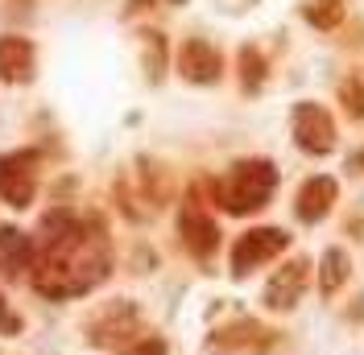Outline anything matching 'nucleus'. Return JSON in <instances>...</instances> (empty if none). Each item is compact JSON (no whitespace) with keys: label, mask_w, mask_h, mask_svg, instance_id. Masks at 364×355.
<instances>
[{"label":"nucleus","mask_w":364,"mask_h":355,"mask_svg":"<svg viewBox=\"0 0 364 355\" xmlns=\"http://www.w3.org/2000/svg\"><path fill=\"white\" fill-rule=\"evenodd\" d=\"M112 252L100 231V223L75 215H50L42 240L33 244L29 277L46 297H79L108 277Z\"/></svg>","instance_id":"1"},{"label":"nucleus","mask_w":364,"mask_h":355,"mask_svg":"<svg viewBox=\"0 0 364 355\" xmlns=\"http://www.w3.org/2000/svg\"><path fill=\"white\" fill-rule=\"evenodd\" d=\"M273 190H277V170H273V161L249 157V161H236V165L220 178L215 199H220V207H224L228 215H252V211H261V207L273 199Z\"/></svg>","instance_id":"2"},{"label":"nucleus","mask_w":364,"mask_h":355,"mask_svg":"<svg viewBox=\"0 0 364 355\" xmlns=\"http://www.w3.org/2000/svg\"><path fill=\"white\" fill-rule=\"evenodd\" d=\"M286 248H290V236H286L282 227H252V231H245V236L232 244V273H236V277H249L257 265L282 256Z\"/></svg>","instance_id":"3"},{"label":"nucleus","mask_w":364,"mask_h":355,"mask_svg":"<svg viewBox=\"0 0 364 355\" xmlns=\"http://www.w3.org/2000/svg\"><path fill=\"white\" fill-rule=\"evenodd\" d=\"M38 195V153H4L0 157V199L9 207H29Z\"/></svg>","instance_id":"4"},{"label":"nucleus","mask_w":364,"mask_h":355,"mask_svg":"<svg viewBox=\"0 0 364 355\" xmlns=\"http://www.w3.org/2000/svg\"><path fill=\"white\" fill-rule=\"evenodd\" d=\"M294 141L306 153H331L336 149V120L323 104H298L294 108Z\"/></svg>","instance_id":"5"},{"label":"nucleus","mask_w":364,"mask_h":355,"mask_svg":"<svg viewBox=\"0 0 364 355\" xmlns=\"http://www.w3.org/2000/svg\"><path fill=\"white\" fill-rule=\"evenodd\" d=\"M178 70H182V79H191V83H215L220 70H224V58H220V50L211 42L191 38L178 50Z\"/></svg>","instance_id":"6"},{"label":"nucleus","mask_w":364,"mask_h":355,"mask_svg":"<svg viewBox=\"0 0 364 355\" xmlns=\"http://www.w3.org/2000/svg\"><path fill=\"white\" fill-rule=\"evenodd\" d=\"M306 268H311L306 261H290V265H282L273 273L269 285H265V306L269 310H294V302L306 289Z\"/></svg>","instance_id":"7"},{"label":"nucleus","mask_w":364,"mask_h":355,"mask_svg":"<svg viewBox=\"0 0 364 355\" xmlns=\"http://www.w3.org/2000/svg\"><path fill=\"white\" fill-rule=\"evenodd\" d=\"M336 195H340L336 178H306V182H302V190H298V202H294L298 219H302V223H318L327 211H331Z\"/></svg>","instance_id":"8"},{"label":"nucleus","mask_w":364,"mask_h":355,"mask_svg":"<svg viewBox=\"0 0 364 355\" xmlns=\"http://www.w3.org/2000/svg\"><path fill=\"white\" fill-rule=\"evenodd\" d=\"M29 265H33V240L17 227H0V277L17 281Z\"/></svg>","instance_id":"9"},{"label":"nucleus","mask_w":364,"mask_h":355,"mask_svg":"<svg viewBox=\"0 0 364 355\" xmlns=\"http://www.w3.org/2000/svg\"><path fill=\"white\" fill-rule=\"evenodd\" d=\"M182 240H186V248L195 252V256H211L215 248H220V227H215V219L211 215H203L195 202L182 211Z\"/></svg>","instance_id":"10"},{"label":"nucleus","mask_w":364,"mask_h":355,"mask_svg":"<svg viewBox=\"0 0 364 355\" xmlns=\"http://www.w3.org/2000/svg\"><path fill=\"white\" fill-rule=\"evenodd\" d=\"M29 75H33V45L17 33L0 38V79L4 83H25Z\"/></svg>","instance_id":"11"},{"label":"nucleus","mask_w":364,"mask_h":355,"mask_svg":"<svg viewBox=\"0 0 364 355\" xmlns=\"http://www.w3.org/2000/svg\"><path fill=\"white\" fill-rule=\"evenodd\" d=\"M136 331V314L129 306H112L108 314H100L95 322H91V343L95 347H108V343H120V339H129Z\"/></svg>","instance_id":"12"},{"label":"nucleus","mask_w":364,"mask_h":355,"mask_svg":"<svg viewBox=\"0 0 364 355\" xmlns=\"http://www.w3.org/2000/svg\"><path fill=\"white\" fill-rule=\"evenodd\" d=\"M343 281H348V252H343V248H327V252H323V281H318V285L331 297Z\"/></svg>","instance_id":"13"},{"label":"nucleus","mask_w":364,"mask_h":355,"mask_svg":"<svg viewBox=\"0 0 364 355\" xmlns=\"http://www.w3.org/2000/svg\"><path fill=\"white\" fill-rule=\"evenodd\" d=\"M340 17H343V0H311L306 4V21L318 25V29H331Z\"/></svg>","instance_id":"14"},{"label":"nucleus","mask_w":364,"mask_h":355,"mask_svg":"<svg viewBox=\"0 0 364 355\" xmlns=\"http://www.w3.org/2000/svg\"><path fill=\"white\" fill-rule=\"evenodd\" d=\"M240 67H245V87L257 91V87H261V79H265V62H261V54H257L252 45L240 50Z\"/></svg>","instance_id":"15"},{"label":"nucleus","mask_w":364,"mask_h":355,"mask_svg":"<svg viewBox=\"0 0 364 355\" xmlns=\"http://www.w3.org/2000/svg\"><path fill=\"white\" fill-rule=\"evenodd\" d=\"M124 355H166V343H161V339H141V343H133Z\"/></svg>","instance_id":"16"}]
</instances>
